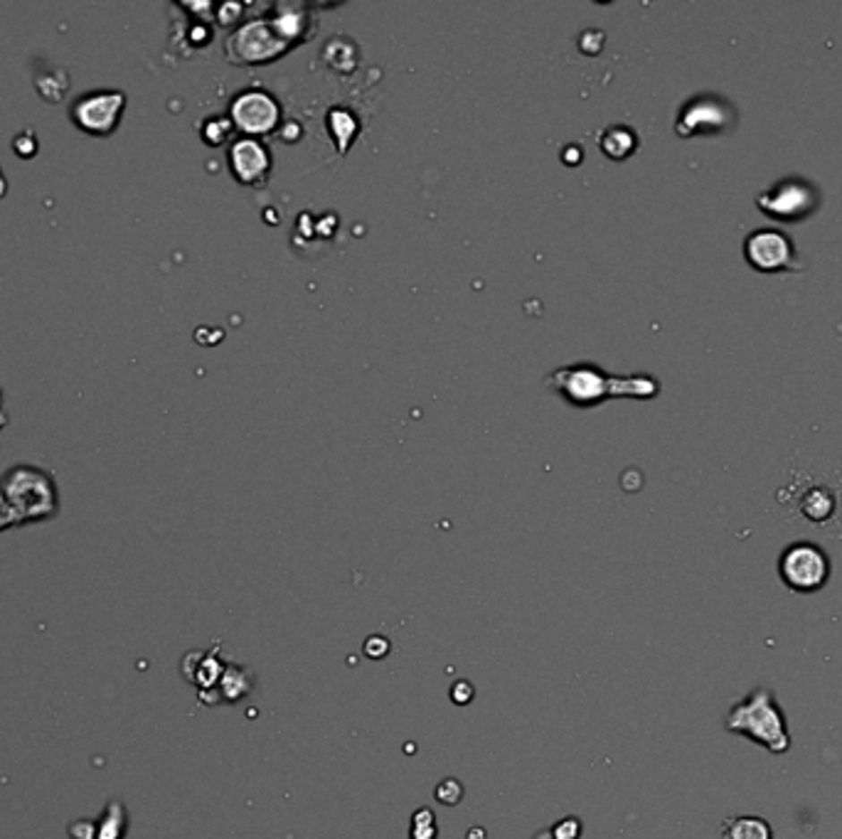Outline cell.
I'll return each mask as SVG.
<instances>
[{
	"label": "cell",
	"instance_id": "obj_7",
	"mask_svg": "<svg viewBox=\"0 0 842 839\" xmlns=\"http://www.w3.org/2000/svg\"><path fill=\"white\" fill-rule=\"evenodd\" d=\"M232 116L237 121L239 129L249 131V133H261L276 123V106L264 94H244L234 101Z\"/></svg>",
	"mask_w": 842,
	"mask_h": 839
},
{
	"label": "cell",
	"instance_id": "obj_6",
	"mask_svg": "<svg viewBox=\"0 0 842 839\" xmlns=\"http://www.w3.org/2000/svg\"><path fill=\"white\" fill-rule=\"evenodd\" d=\"M808 182L803 185V182H795V180H788V182H781L778 188L771 190L769 195H761L759 199V205L766 212H771L776 219H798V215H808Z\"/></svg>",
	"mask_w": 842,
	"mask_h": 839
},
{
	"label": "cell",
	"instance_id": "obj_1",
	"mask_svg": "<svg viewBox=\"0 0 842 839\" xmlns=\"http://www.w3.org/2000/svg\"><path fill=\"white\" fill-rule=\"evenodd\" d=\"M0 497L11 507L15 524H35L60 513V487L50 470L40 465L18 463L0 475Z\"/></svg>",
	"mask_w": 842,
	"mask_h": 839
},
{
	"label": "cell",
	"instance_id": "obj_3",
	"mask_svg": "<svg viewBox=\"0 0 842 839\" xmlns=\"http://www.w3.org/2000/svg\"><path fill=\"white\" fill-rule=\"evenodd\" d=\"M126 94L119 89H91L72 101L70 121L74 129L91 139H109L121 126L126 111Z\"/></svg>",
	"mask_w": 842,
	"mask_h": 839
},
{
	"label": "cell",
	"instance_id": "obj_12",
	"mask_svg": "<svg viewBox=\"0 0 842 839\" xmlns=\"http://www.w3.org/2000/svg\"><path fill=\"white\" fill-rule=\"evenodd\" d=\"M8 195V180H5V173L0 168V199Z\"/></svg>",
	"mask_w": 842,
	"mask_h": 839
},
{
	"label": "cell",
	"instance_id": "obj_4",
	"mask_svg": "<svg viewBox=\"0 0 842 839\" xmlns=\"http://www.w3.org/2000/svg\"><path fill=\"white\" fill-rule=\"evenodd\" d=\"M778 573L791 591L815 593L828 583L830 562H828V554L822 552L818 544L795 542L781 554Z\"/></svg>",
	"mask_w": 842,
	"mask_h": 839
},
{
	"label": "cell",
	"instance_id": "obj_2",
	"mask_svg": "<svg viewBox=\"0 0 842 839\" xmlns=\"http://www.w3.org/2000/svg\"><path fill=\"white\" fill-rule=\"evenodd\" d=\"M724 729L746 736L773 756H781L791 749V733H788L786 714H783L769 687H756L752 694H746L744 699L736 701L727 714Z\"/></svg>",
	"mask_w": 842,
	"mask_h": 839
},
{
	"label": "cell",
	"instance_id": "obj_9",
	"mask_svg": "<svg viewBox=\"0 0 842 839\" xmlns=\"http://www.w3.org/2000/svg\"><path fill=\"white\" fill-rule=\"evenodd\" d=\"M724 839H773V829L756 815H736L722 825Z\"/></svg>",
	"mask_w": 842,
	"mask_h": 839
},
{
	"label": "cell",
	"instance_id": "obj_8",
	"mask_svg": "<svg viewBox=\"0 0 842 839\" xmlns=\"http://www.w3.org/2000/svg\"><path fill=\"white\" fill-rule=\"evenodd\" d=\"M264 165H267V153L259 148L254 140H242L232 150V168L244 182L254 180V175H259Z\"/></svg>",
	"mask_w": 842,
	"mask_h": 839
},
{
	"label": "cell",
	"instance_id": "obj_10",
	"mask_svg": "<svg viewBox=\"0 0 842 839\" xmlns=\"http://www.w3.org/2000/svg\"><path fill=\"white\" fill-rule=\"evenodd\" d=\"M38 148H40V143H38V139H32L30 131H25V133H21V136H15V140H13V150H15V153L25 160H30L32 156L38 153Z\"/></svg>",
	"mask_w": 842,
	"mask_h": 839
},
{
	"label": "cell",
	"instance_id": "obj_5",
	"mask_svg": "<svg viewBox=\"0 0 842 839\" xmlns=\"http://www.w3.org/2000/svg\"><path fill=\"white\" fill-rule=\"evenodd\" d=\"M744 254H746V261L756 271H766V274L788 271L793 267V258H795L791 239L781 234V232H776V229L753 232L752 237L746 239V244H744Z\"/></svg>",
	"mask_w": 842,
	"mask_h": 839
},
{
	"label": "cell",
	"instance_id": "obj_11",
	"mask_svg": "<svg viewBox=\"0 0 842 839\" xmlns=\"http://www.w3.org/2000/svg\"><path fill=\"white\" fill-rule=\"evenodd\" d=\"M11 527H18V524H15V517H13L11 507H8L5 500L0 497V532H5V530H11Z\"/></svg>",
	"mask_w": 842,
	"mask_h": 839
}]
</instances>
